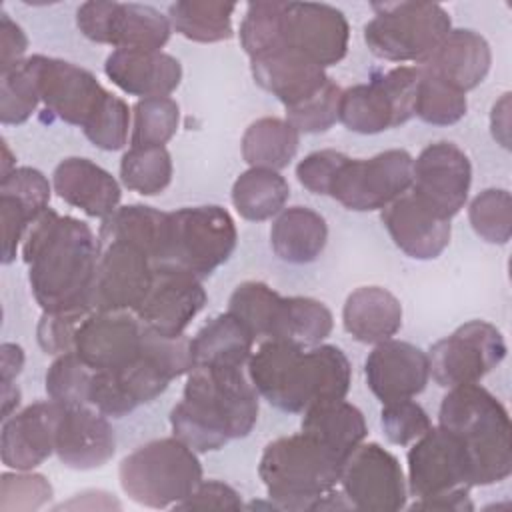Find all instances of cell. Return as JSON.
Returning <instances> with one entry per match:
<instances>
[{
  "instance_id": "1",
  "label": "cell",
  "mask_w": 512,
  "mask_h": 512,
  "mask_svg": "<svg viewBox=\"0 0 512 512\" xmlns=\"http://www.w3.org/2000/svg\"><path fill=\"white\" fill-rule=\"evenodd\" d=\"M100 252V238L86 222L60 216L52 208L40 214L22 242L28 282L40 308L44 312L92 308Z\"/></svg>"
},
{
  "instance_id": "2",
  "label": "cell",
  "mask_w": 512,
  "mask_h": 512,
  "mask_svg": "<svg viewBox=\"0 0 512 512\" xmlns=\"http://www.w3.org/2000/svg\"><path fill=\"white\" fill-rule=\"evenodd\" d=\"M258 392L244 368H202L186 374L182 400L170 412L172 434L194 452H214L252 432Z\"/></svg>"
},
{
  "instance_id": "3",
  "label": "cell",
  "mask_w": 512,
  "mask_h": 512,
  "mask_svg": "<svg viewBox=\"0 0 512 512\" xmlns=\"http://www.w3.org/2000/svg\"><path fill=\"white\" fill-rule=\"evenodd\" d=\"M248 378L274 408L304 412L312 404L346 398L352 366L334 344L304 348L286 340H264L248 360Z\"/></svg>"
},
{
  "instance_id": "4",
  "label": "cell",
  "mask_w": 512,
  "mask_h": 512,
  "mask_svg": "<svg viewBox=\"0 0 512 512\" xmlns=\"http://www.w3.org/2000/svg\"><path fill=\"white\" fill-rule=\"evenodd\" d=\"M344 460L312 436L298 432L266 444L258 476L276 508L350 510L340 484Z\"/></svg>"
},
{
  "instance_id": "5",
  "label": "cell",
  "mask_w": 512,
  "mask_h": 512,
  "mask_svg": "<svg viewBox=\"0 0 512 512\" xmlns=\"http://www.w3.org/2000/svg\"><path fill=\"white\" fill-rule=\"evenodd\" d=\"M438 426L464 444L472 486H488L512 474V426L504 404L480 384L448 388L440 402Z\"/></svg>"
},
{
  "instance_id": "6",
  "label": "cell",
  "mask_w": 512,
  "mask_h": 512,
  "mask_svg": "<svg viewBox=\"0 0 512 512\" xmlns=\"http://www.w3.org/2000/svg\"><path fill=\"white\" fill-rule=\"evenodd\" d=\"M192 370L190 340L160 336L144 326L142 348L130 362L92 374L90 404L106 416L120 418L158 398L174 378Z\"/></svg>"
},
{
  "instance_id": "7",
  "label": "cell",
  "mask_w": 512,
  "mask_h": 512,
  "mask_svg": "<svg viewBox=\"0 0 512 512\" xmlns=\"http://www.w3.org/2000/svg\"><path fill=\"white\" fill-rule=\"evenodd\" d=\"M176 436L158 438L122 458L118 480L124 494L146 508H176L202 482V464Z\"/></svg>"
},
{
  "instance_id": "8",
  "label": "cell",
  "mask_w": 512,
  "mask_h": 512,
  "mask_svg": "<svg viewBox=\"0 0 512 512\" xmlns=\"http://www.w3.org/2000/svg\"><path fill=\"white\" fill-rule=\"evenodd\" d=\"M236 242V222L226 208L216 204L180 208L166 216L154 266H174L202 280L232 256Z\"/></svg>"
},
{
  "instance_id": "9",
  "label": "cell",
  "mask_w": 512,
  "mask_h": 512,
  "mask_svg": "<svg viewBox=\"0 0 512 512\" xmlns=\"http://www.w3.org/2000/svg\"><path fill=\"white\" fill-rule=\"evenodd\" d=\"M374 18L364 26L370 52L390 62L418 66L452 30L450 14L436 2H374Z\"/></svg>"
},
{
  "instance_id": "10",
  "label": "cell",
  "mask_w": 512,
  "mask_h": 512,
  "mask_svg": "<svg viewBox=\"0 0 512 512\" xmlns=\"http://www.w3.org/2000/svg\"><path fill=\"white\" fill-rule=\"evenodd\" d=\"M418 82V66H396L368 84L350 86L340 94L338 120L358 134L400 126L414 116Z\"/></svg>"
},
{
  "instance_id": "11",
  "label": "cell",
  "mask_w": 512,
  "mask_h": 512,
  "mask_svg": "<svg viewBox=\"0 0 512 512\" xmlns=\"http://www.w3.org/2000/svg\"><path fill=\"white\" fill-rule=\"evenodd\" d=\"M414 158L402 148L384 150L372 158H346L336 172L330 194L354 212L384 210L412 186Z\"/></svg>"
},
{
  "instance_id": "12",
  "label": "cell",
  "mask_w": 512,
  "mask_h": 512,
  "mask_svg": "<svg viewBox=\"0 0 512 512\" xmlns=\"http://www.w3.org/2000/svg\"><path fill=\"white\" fill-rule=\"evenodd\" d=\"M76 24L88 40L114 50H162L172 32L168 16L138 2L88 0L80 4Z\"/></svg>"
},
{
  "instance_id": "13",
  "label": "cell",
  "mask_w": 512,
  "mask_h": 512,
  "mask_svg": "<svg viewBox=\"0 0 512 512\" xmlns=\"http://www.w3.org/2000/svg\"><path fill=\"white\" fill-rule=\"evenodd\" d=\"M432 380L442 388L478 384L506 356L502 332L486 320H470L430 346Z\"/></svg>"
},
{
  "instance_id": "14",
  "label": "cell",
  "mask_w": 512,
  "mask_h": 512,
  "mask_svg": "<svg viewBox=\"0 0 512 512\" xmlns=\"http://www.w3.org/2000/svg\"><path fill=\"white\" fill-rule=\"evenodd\" d=\"M340 486L352 510L406 508L408 484L398 458L376 442H362L342 464Z\"/></svg>"
},
{
  "instance_id": "15",
  "label": "cell",
  "mask_w": 512,
  "mask_h": 512,
  "mask_svg": "<svg viewBox=\"0 0 512 512\" xmlns=\"http://www.w3.org/2000/svg\"><path fill=\"white\" fill-rule=\"evenodd\" d=\"M470 184V160L464 150L452 142L442 140L428 144L412 164L410 194L442 218L450 220L464 208Z\"/></svg>"
},
{
  "instance_id": "16",
  "label": "cell",
  "mask_w": 512,
  "mask_h": 512,
  "mask_svg": "<svg viewBox=\"0 0 512 512\" xmlns=\"http://www.w3.org/2000/svg\"><path fill=\"white\" fill-rule=\"evenodd\" d=\"M408 492L414 498L436 496L454 488H472V466L458 436L432 426L408 450Z\"/></svg>"
},
{
  "instance_id": "17",
  "label": "cell",
  "mask_w": 512,
  "mask_h": 512,
  "mask_svg": "<svg viewBox=\"0 0 512 512\" xmlns=\"http://www.w3.org/2000/svg\"><path fill=\"white\" fill-rule=\"evenodd\" d=\"M350 26L342 10L324 2H284L282 44L314 64H338L348 50Z\"/></svg>"
},
{
  "instance_id": "18",
  "label": "cell",
  "mask_w": 512,
  "mask_h": 512,
  "mask_svg": "<svg viewBox=\"0 0 512 512\" xmlns=\"http://www.w3.org/2000/svg\"><path fill=\"white\" fill-rule=\"evenodd\" d=\"M206 300V290L194 274L174 266H154L150 288L134 314L160 336H182Z\"/></svg>"
},
{
  "instance_id": "19",
  "label": "cell",
  "mask_w": 512,
  "mask_h": 512,
  "mask_svg": "<svg viewBox=\"0 0 512 512\" xmlns=\"http://www.w3.org/2000/svg\"><path fill=\"white\" fill-rule=\"evenodd\" d=\"M34 70L40 102L66 124L84 126L106 88L96 80V76L72 62L34 54L28 56Z\"/></svg>"
},
{
  "instance_id": "20",
  "label": "cell",
  "mask_w": 512,
  "mask_h": 512,
  "mask_svg": "<svg viewBox=\"0 0 512 512\" xmlns=\"http://www.w3.org/2000/svg\"><path fill=\"white\" fill-rule=\"evenodd\" d=\"M154 274L152 260L120 240L102 244L92 286V310L134 312L144 300Z\"/></svg>"
},
{
  "instance_id": "21",
  "label": "cell",
  "mask_w": 512,
  "mask_h": 512,
  "mask_svg": "<svg viewBox=\"0 0 512 512\" xmlns=\"http://www.w3.org/2000/svg\"><path fill=\"white\" fill-rule=\"evenodd\" d=\"M144 324L134 312L92 310L76 330L74 354L92 370L118 368L138 356Z\"/></svg>"
},
{
  "instance_id": "22",
  "label": "cell",
  "mask_w": 512,
  "mask_h": 512,
  "mask_svg": "<svg viewBox=\"0 0 512 512\" xmlns=\"http://www.w3.org/2000/svg\"><path fill=\"white\" fill-rule=\"evenodd\" d=\"M368 388L382 402L410 400L418 396L428 380V354L404 340H384L374 346L364 362Z\"/></svg>"
},
{
  "instance_id": "23",
  "label": "cell",
  "mask_w": 512,
  "mask_h": 512,
  "mask_svg": "<svg viewBox=\"0 0 512 512\" xmlns=\"http://www.w3.org/2000/svg\"><path fill=\"white\" fill-rule=\"evenodd\" d=\"M64 406L54 400L34 402L2 422L0 454L10 470H34L54 454L56 428Z\"/></svg>"
},
{
  "instance_id": "24",
  "label": "cell",
  "mask_w": 512,
  "mask_h": 512,
  "mask_svg": "<svg viewBox=\"0 0 512 512\" xmlns=\"http://www.w3.org/2000/svg\"><path fill=\"white\" fill-rule=\"evenodd\" d=\"M116 452V434L106 414L90 404L62 410L56 428L58 460L72 470H94L112 460Z\"/></svg>"
},
{
  "instance_id": "25",
  "label": "cell",
  "mask_w": 512,
  "mask_h": 512,
  "mask_svg": "<svg viewBox=\"0 0 512 512\" xmlns=\"http://www.w3.org/2000/svg\"><path fill=\"white\" fill-rule=\"evenodd\" d=\"M380 218L394 244L414 260H434L450 244V220L438 216L414 194L396 198Z\"/></svg>"
},
{
  "instance_id": "26",
  "label": "cell",
  "mask_w": 512,
  "mask_h": 512,
  "mask_svg": "<svg viewBox=\"0 0 512 512\" xmlns=\"http://www.w3.org/2000/svg\"><path fill=\"white\" fill-rule=\"evenodd\" d=\"M104 72L122 92L140 98L170 96L182 80L178 58L162 50H112L104 62Z\"/></svg>"
},
{
  "instance_id": "27",
  "label": "cell",
  "mask_w": 512,
  "mask_h": 512,
  "mask_svg": "<svg viewBox=\"0 0 512 512\" xmlns=\"http://www.w3.org/2000/svg\"><path fill=\"white\" fill-rule=\"evenodd\" d=\"M250 70L254 82L286 108L308 100L330 78L322 66L288 46L250 58Z\"/></svg>"
},
{
  "instance_id": "28",
  "label": "cell",
  "mask_w": 512,
  "mask_h": 512,
  "mask_svg": "<svg viewBox=\"0 0 512 512\" xmlns=\"http://www.w3.org/2000/svg\"><path fill=\"white\" fill-rule=\"evenodd\" d=\"M492 50L488 40L468 28H452L420 68L466 94L488 74Z\"/></svg>"
},
{
  "instance_id": "29",
  "label": "cell",
  "mask_w": 512,
  "mask_h": 512,
  "mask_svg": "<svg viewBox=\"0 0 512 512\" xmlns=\"http://www.w3.org/2000/svg\"><path fill=\"white\" fill-rule=\"evenodd\" d=\"M54 192L90 218L110 216L122 198L118 180L96 162L80 156L64 158L52 174Z\"/></svg>"
},
{
  "instance_id": "30",
  "label": "cell",
  "mask_w": 512,
  "mask_h": 512,
  "mask_svg": "<svg viewBox=\"0 0 512 512\" xmlns=\"http://www.w3.org/2000/svg\"><path fill=\"white\" fill-rule=\"evenodd\" d=\"M342 324L354 340L376 346L402 328V304L382 286H360L344 302Z\"/></svg>"
},
{
  "instance_id": "31",
  "label": "cell",
  "mask_w": 512,
  "mask_h": 512,
  "mask_svg": "<svg viewBox=\"0 0 512 512\" xmlns=\"http://www.w3.org/2000/svg\"><path fill=\"white\" fill-rule=\"evenodd\" d=\"M254 340L252 332L226 310L208 320L190 340L192 368H244L254 352Z\"/></svg>"
},
{
  "instance_id": "32",
  "label": "cell",
  "mask_w": 512,
  "mask_h": 512,
  "mask_svg": "<svg viewBox=\"0 0 512 512\" xmlns=\"http://www.w3.org/2000/svg\"><path fill=\"white\" fill-rule=\"evenodd\" d=\"M302 432L346 460L368 434L364 414L344 398L312 404L304 410Z\"/></svg>"
},
{
  "instance_id": "33",
  "label": "cell",
  "mask_w": 512,
  "mask_h": 512,
  "mask_svg": "<svg viewBox=\"0 0 512 512\" xmlns=\"http://www.w3.org/2000/svg\"><path fill=\"white\" fill-rule=\"evenodd\" d=\"M328 240L326 220L308 206L284 208L270 228L274 254L290 264L314 262Z\"/></svg>"
},
{
  "instance_id": "34",
  "label": "cell",
  "mask_w": 512,
  "mask_h": 512,
  "mask_svg": "<svg viewBox=\"0 0 512 512\" xmlns=\"http://www.w3.org/2000/svg\"><path fill=\"white\" fill-rule=\"evenodd\" d=\"M300 132L286 120L264 116L254 120L240 142L242 158L250 168H286L298 152Z\"/></svg>"
},
{
  "instance_id": "35",
  "label": "cell",
  "mask_w": 512,
  "mask_h": 512,
  "mask_svg": "<svg viewBox=\"0 0 512 512\" xmlns=\"http://www.w3.org/2000/svg\"><path fill=\"white\" fill-rule=\"evenodd\" d=\"M166 216L168 212H162L144 204L118 206L110 216L102 220V226L98 232L100 244H106L112 240L128 242L140 248L154 264L162 248Z\"/></svg>"
},
{
  "instance_id": "36",
  "label": "cell",
  "mask_w": 512,
  "mask_h": 512,
  "mask_svg": "<svg viewBox=\"0 0 512 512\" xmlns=\"http://www.w3.org/2000/svg\"><path fill=\"white\" fill-rule=\"evenodd\" d=\"M290 196V186L278 170L248 168L232 184V204L236 212L252 222L278 216Z\"/></svg>"
},
{
  "instance_id": "37",
  "label": "cell",
  "mask_w": 512,
  "mask_h": 512,
  "mask_svg": "<svg viewBox=\"0 0 512 512\" xmlns=\"http://www.w3.org/2000/svg\"><path fill=\"white\" fill-rule=\"evenodd\" d=\"M234 2L216 0H180L168 6L172 30L192 42H222L232 38Z\"/></svg>"
},
{
  "instance_id": "38",
  "label": "cell",
  "mask_w": 512,
  "mask_h": 512,
  "mask_svg": "<svg viewBox=\"0 0 512 512\" xmlns=\"http://www.w3.org/2000/svg\"><path fill=\"white\" fill-rule=\"evenodd\" d=\"M334 318L328 306L308 296H282L278 320L270 340H286L310 348L332 332Z\"/></svg>"
},
{
  "instance_id": "39",
  "label": "cell",
  "mask_w": 512,
  "mask_h": 512,
  "mask_svg": "<svg viewBox=\"0 0 512 512\" xmlns=\"http://www.w3.org/2000/svg\"><path fill=\"white\" fill-rule=\"evenodd\" d=\"M122 184L142 196L162 194L172 180V158L166 146H130L120 160Z\"/></svg>"
},
{
  "instance_id": "40",
  "label": "cell",
  "mask_w": 512,
  "mask_h": 512,
  "mask_svg": "<svg viewBox=\"0 0 512 512\" xmlns=\"http://www.w3.org/2000/svg\"><path fill=\"white\" fill-rule=\"evenodd\" d=\"M282 294L258 280H246L234 288L228 300V312H232L254 338L270 340L274 334Z\"/></svg>"
},
{
  "instance_id": "41",
  "label": "cell",
  "mask_w": 512,
  "mask_h": 512,
  "mask_svg": "<svg viewBox=\"0 0 512 512\" xmlns=\"http://www.w3.org/2000/svg\"><path fill=\"white\" fill-rule=\"evenodd\" d=\"M180 106L170 96L140 98L132 106L130 146H164L178 130Z\"/></svg>"
},
{
  "instance_id": "42",
  "label": "cell",
  "mask_w": 512,
  "mask_h": 512,
  "mask_svg": "<svg viewBox=\"0 0 512 512\" xmlns=\"http://www.w3.org/2000/svg\"><path fill=\"white\" fill-rule=\"evenodd\" d=\"M466 110H468L466 94H462L460 90L448 86L446 82L438 80L436 76L420 68L414 116H418L426 124L450 126L462 120Z\"/></svg>"
},
{
  "instance_id": "43",
  "label": "cell",
  "mask_w": 512,
  "mask_h": 512,
  "mask_svg": "<svg viewBox=\"0 0 512 512\" xmlns=\"http://www.w3.org/2000/svg\"><path fill=\"white\" fill-rule=\"evenodd\" d=\"M472 230L490 244H506L512 236V196L504 188H486L468 204Z\"/></svg>"
},
{
  "instance_id": "44",
  "label": "cell",
  "mask_w": 512,
  "mask_h": 512,
  "mask_svg": "<svg viewBox=\"0 0 512 512\" xmlns=\"http://www.w3.org/2000/svg\"><path fill=\"white\" fill-rule=\"evenodd\" d=\"M40 102L30 60L0 72V120L2 124L26 122Z\"/></svg>"
},
{
  "instance_id": "45",
  "label": "cell",
  "mask_w": 512,
  "mask_h": 512,
  "mask_svg": "<svg viewBox=\"0 0 512 512\" xmlns=\"http://www.w3.org/2000/svg\"><path fill=\"white\" fill-rule=\"evenodd\" d=\"M282 8L284 2H250L240 24V44L254 58L276 50L282 44Z\"/></svg>"
},
{
  "instance_id": "46",
  "label": "cell",
  "mask_w": 512,
  "mask_h": 512,
  "mask_svg": "<svg viewBox=\"0 0 512 512\" xmlns=\"http://www.w3.org/2000/svg\"><path fill=\"white\" fill-rule=\"evenodd\" d=\"M128 128H130L128 104L120 96L106 90L98 106L82 126V132L96 148L114 152L126 146Z\"/></svg>"
},
{
  "instance_id": "47",
  "label": "cell",
  "mask_w": 512,
  "mask_h": 512,
  "mask_svg": "<svg viewBox=\"0 0 512 512\" xmlns=\"http://www.w3.org/2000/svg\"><path fill=\"white\" fill-rule=\"evenodd\" d=\"M92 374L74 352L56 356L46 372L48 398L64 408L90 404Z\"/></svg>"
},
{
  "instance_id": "48",
  "label": "cell",
  "mask_w": 512,
  "mask_h": 512,
  "mask_svg": "<svg viewBox=\"0 0 512 512\" xmlns=\"http://www.w3.org/2000/svg\"><path fill=\"white\" fill-rule=\"evenodd\" d=\"M54 496L46 476L32 470L2 472L0 476V510L2 512H32L48 504Z\"/></svg>"
},
{
  "instance_id": "49",
  "label": "cell",
  "mask_w": 512,
  "mask_h": 512,
  "mask_svg": "<svg viewBox=\"0 0 512 512\" xmlns=\"http://www.w3.org/2000/svg\"><path fill=\"white\" fill-rule=\"evenodd\" d=\"M342 88L328 78L326 84L308 100L286 108V120L304 134L326 132L338 122V104Z\"/></svg>"
},
{
  "instance_id": "50",
  "label": "cell",
  "mask_w": 512,
  "mask_h": 512,
  "mask_svg": "<svg viewBox=\"0 0 512 512\" xmlns=\"http://www.w3.org/2000/svg\"><path fill=\"white\" fill-rule=\"evenodd\" d=\"M380 422L388 442L398 446H406L418 440L422 434H426L432 428L430 416L412 398L384 404Z\"/></svg>"
},
{
  "instance_id": "51",
  "label": "cell",
  "mask_w": 512,
  "mask_h": 512,
  "mask_svg": "<svg viewBox=\"0 0 512 512\" xmlns=\"http://www.w3.org/2000/svg\"><path fill=\"white\" fill-rule=\"evenodd\" d=\"M50 192L52 186L48 178L30 166H18L0 178V194L16 198L32 216V220L48 210Z\"/></svg>"
},
{
  "instance_id": "52",
  "label": "cell",
  "mask_w": 512,
  "mask_h": 512,
  "mask_svg": "<svg viewBox=\"0 0 512 512\" xmlns=\"http://www.w3.org/2000/svg\"><path fill=\"white\" fill-rule=\"evenodd\" d=\"M90 312H92V308L66 310V312H44L38 322V328H36V338H38L40 348L52 356L74 352L76 330Z\"/></svg>"
},
{
  "instance_id": "53",
  "label": "cell",
  "mask_w": 512,
  "mask_h": 512,
  "mask_svg": "<svg viewBox=\"0 0 512 512\" xmlns=\"http://www.w3.org/2000/svg\"><path fill=\"white\" fill-rule=\"evenodd\" d=\"M346 158H348L346 154L332 148L310 152L298 162L296 178L308 192L328 196L332 182L336 178V172L346 162Z\"/></svg>"
},
{
  "instance_id": "54",
  "label": "cell",
  "mask_w": 512,
  "mask_h": 512,
  "mask_svg": "<svg viewBox=\"0 0 512 512\" xmlns=\"http://www.w3.org/2000/svg\"><path fill=\"white\" fill-rule=\"evenodd\" d=\"M0 222H2V262L10 264L16 258L18 246L34 222L26 208L12 196L0 194Z\"/></svg>"
},
{
  "instance_id": "55",
  "label": "cell",
  "mask_w": 512,
  "mask_h": 512,
  "mask_svg": "<svg viewBox=\"0 0 512 512\" xmlns=\"http://www.w3.org/2000/svg\"><path fill=\"white\" fill-rule=\"evenodd\" d=\"M204 510V508H230V510H240L244 508L240 494L220 482V480H202L198 488L176 506V510Z\"/></svg>"
},
{
  "instance_id": "56",
  "label": "cell",
  "mask_w": 512,
  "mask_h": 512,
  "mask_svg": "<svg viewBox=\"0 0 512 512\" xmlns=\"http://www.w3.org/2000/svg\"><path fill=\"white\" fill-rule=\"evenodd\" d=\"M28 38L24 30L6 14H0V72L26 60Z\"/></svg>"
},
{
  "instance_id": "57",
  "label": "cell",
  "mask_w": 512,
  "mask_h": 512,
  "mask_svg": "<svg viewBox=\"0 0 512 512\" xmlns=\"http://www.w3.org/2000/svg\"><path fill=\"white\" fill-rule=\"evenodd\" d=\"M470 488H454L436 496H424L416 498V502L410 506V510H440V512H470L474 510V504L468 494Z\"/></svg>"
},
{
  "instance_id": "58",
  "label": "cell",
  "mask_w": 512,
  "mask_h": 512,
  "mask_svg": "<svg viewBox=\"0 0 512 512\" xmlns=\"http://www.w3.org/2000/svg\"><path fill=\"white\" fill-rule=\"evenodd\" d=\"M492 138L502 146L510 148V92H504L492 106L490 112Z\"/></svg>"
},
{
  "instance_id": "59",
  "label": "cell",
  "mask_w": 512,
  "mask_h": 512,
  "mask_svg": "<svg viewBox=\"0 0 512 512\" xmlns=\"http://www.w3.org/2000/svg\"><path fill=\"white\" fill-rule=\"evenodd\" d=\"M24 368V350L20 344L4 342L0 346V382H14Z\"/></svg>"
},
{
  "instance_id": "60",
  "label": "cell",
  "mask_w": 512,
  "mask_h": 512,
  "mask_svg": "<svg viewBox=\"0 0 512 512\" xmlns=\"http://www.w3.org/2000/svg\"><path fill=\"white\" fill-rule=\"evenodd\" d=\"M0 384H2V420H6L18 410L22 394L14 382H0Z\"/></svg>"
},
{
  "instance_id": "61",
  "label": "cell",
  "mask_w": 512,
  "mask_h": 512,
  "mask_svg": "<svg viewBox=\"0 0 512 512\" xmlns=\"http://www.w3.org/2000/svg\"><path fill=\"white\" fill-rule=\"evenodd\" d=\"M16 158L12 156V152H10V148H8V144H6V140H2V176H6L8 172H12L14 168H16V162H14Z\"/></svg>"
}]
</instances>
